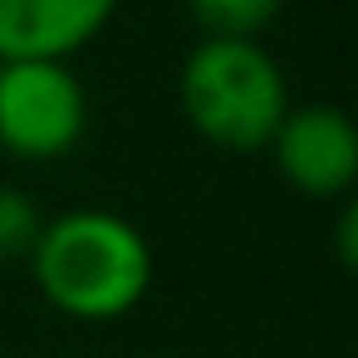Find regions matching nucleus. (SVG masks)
Returning <instances> with one entry per match:
<instances>
[{"instance_id":"obj_6","label":"nucleus","mask_w":358,"mask_h":358,"mask_svg":"<svg viewBox=\"0 0 358 358\" xmlns=\"http://www.w3.org/2000/svg\"><path fill=\"white\" fill-rule=\"evenodd\" d=\"M285 0H187V15L196 20L201 40H255Z\"/></svg>"},{"instance_id":"obj_2","label":"nucleus","mask_w":358,"mask_h":358,"mask_svg":"<svg viewBox=\"0 0 358 358\" xmlns=\"http://www.w3.org/2000/svg\"><path fill=\"white\" fill-rule=\"evenodd\" d=\"M177 94L192 133L231 152L265 148L289 108L285 69L255 40H201L182 64Z\"/></svg>"},{"instance_id":"obj_3","label":"nucleus","mask_w":358,"mask_h":358,"mask_svg":"<svg viewBox=\"0 0 358 358\" xmlns=\"http://www.w3.org/2000/svg\"><path fill=\"white\" fill-rule=\"evenodd\" d=\"M89 99L69 59H0V148L55 162L84 138Z\"/></svg>"},{"instance_id":"obj_1","label":"nucleus","mask_w":358,"mask_h":358,"mask_svg":"<svg viewBox=\"0 0 358 358\" xmlns=\"http://www.w3.org/2000/svg\"><path fill=\"white\" fill-rule=\"evenodd\" d=\"M30 270L40 294L59 314L84 324H108L138 309V299L148 294L152 245L133 221L84 206L45 221L30 250Z\"/></svg>"},{"instance_id":"obj_4","label":"nucleus","mask_w":358,"mask_h":358,"mask_svg":"<svg viewBox=\"0 0 358 358\" xmlns=\"http://www.w3.org/2000/svg\"><path fill=\"white\" fill-rule=\"evenodd\" d=\"M265 148H270L280 177L314 201L343 196L358 182V128L334 103L285 108V118Z\"/></svg>"},{"instance_id":"obj_5","label":"nucleus","mask_w":358,"mask_h":358,"mask_svg":"<svg viewBox=\"0 0 358 358\" xmlns=\"http://www.w3.org/2000/svg\"><path fill=\"white\" fill-rule=\"evenodd\" d=\"M118 0H0V59H74Z\"/></svg>"},{"instance_id":"obj_7","label":"nucleus","mask_w":358,"mask_h":358,"mask_svg":"<svg viewBox=\"0 0 358 358\" xmlns=\"http://www.w3.org/2000/svg\"><path fill=\"white\" fill-rule=\"evenodd\" d=\"M40 231H45V216L35 196L20 187H0V260H30Z\"/></svg>"},{"instance_id":"obj_8","label":"nucleus","mask_w":358,"mask_h":358,"mask_svg":"<svg viewBox=\"0 0 358 358\" xmlns=\"http://www.w3.org/2000/svg\"><path fill=\"white\" fill-rule=\"evenodd\" d=\"M334 241H338V260H343V270H353V265H358V211H353V206H343Z\"/></svg>"}]
</instances>
